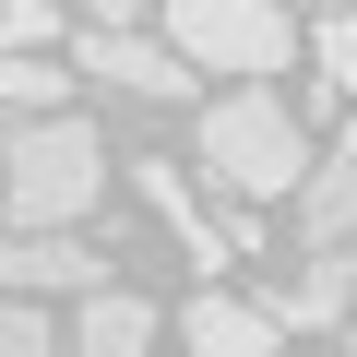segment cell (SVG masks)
<instances>
[{
    "instance_id": "obj_1",
    "label": "cell",
    "mask_w": 357,
    "mask_h": 357,
    "mask_svg": "<svg viewBox=\"0 0 357 357\" xmlns=\"http://www.w3.org/2000/svg\"><path fill=\"white\" fill-rule=\"evenodd\" d=\"M107 191V143L96 119L48 107V119H13V143H0V215L13 227H84Z\"/></svg>"
},
{
    "instance_id": "obj_2",
    "label": "cell",
    "mask_w": 357,
    "mask_h": 357,
    "mask_svg": "<svg viewBox=\"0 0 357 357\" xmlns=\"http://www.w3.org/2000/svg\"><path fill=\"white\" fill-rule=\"evenodd\" d=\"M203 178H215L227 203H298V178H310V131H298V107L262 96V84L215 96V107H203Z\"/></svg>"
},
{
    "instance_id": "obj_3",
    "label": "cell",
    "mask_w": 357,
    "mask_h": 357,
    "mask_svg": "<svg viewBox=\"0 0 357 357\" xmlns=\"http://www.w3.org/2000/svg\"><path fill=\"white\" fill-rule=\"evenodd\" d=\"M167 36H178L191 72H238V84H262V72L298 60V36H286L274 0H167Z\"/></svg>"
},
{
    "instance_id": "obj_4",
    "label": "cell",
    "mask_w": 357,
    "mask_h": 357,
    "mask_svg": "<svg viewBox=\"0 0 357 357\" xmlns=\"http://www.w3.org/2000/svg\"><path fill=\"white\" fill-rule=\"evenodd\" d=\"M107 262L72 238V227H13L0 238V298H96Z\"/></svg>"
},
{
    "instance_id": "obj_5",
    "label": "cell",
    "mask_w": 357,
    "mask_h": 357,
    "mask_svg": "<svg viewBox=\"0 0 357 357\" xmlns=\"http://www.w3.org/2000/svg\"><path fill=\"white\" fill-rule=\"evenodd\" d=\"M72 72H96V84H119V96H191V60H178V48H155L143 24H84Z\"/></svg>"
},
{
    "instance_id": "obj_6",
    "label": "cell",
    "mask_w": 357,
    "mask_h": 357,
    "mask_svg": "<svg viewBox=\"0 0 357 357\" xmlns=\"http://www.w3.org/2000/svg\"><path fill=\"white\" fill-rule=\"evenodd\" d=\"M178 345H191V357H274V345H286V321H274V310H250V298H227V286H203L191 310H178Z\"/></svg>"
},
{
    "instance_id": "obj_7",
    "label": "cell",
    "mask_w": 357,
    "mask_h": 357,
    "mask_svg": "<svg viewBox=\"0 0 357 357\" xmlns=\"http://www.w3.org/2000/svg\"><path fill=\"white\" fill-rule=\"evenodd\" d=\"M298 227H310V250H345V238H357V131H345L333 155H310V178H298Z\"/></svg>"
},
{
    "instance_id": "obj_8",
    "label": "cell",
    "mask_w": 357,
    "mask_h": 357,
    "mask_svg": "<svg viewBox=\"0 0 357 357\" xmlns=\"http://www.w3.org/2000/svg\"><path fill=\"white\" fill-rule=\"evenodd\" d=\"M143 345H155V310H143L131 286H96L84 321H72V357H143Z\"/></svg>"
},
{
    "instance_id": "obj_9",
    "label": "cell",
    "mask_w": 357,
    "mask_h": 357,
    "mask_svg": "<svg viewBox=\"0 0 357 357\" xmlns=\"http://www.w3.org/2000/svg\"><path fill=\"white\" fill-rule=\"evenodd\" d=\"M0 107H13V119H48V107H72V72L48 48H0Z\"/></svg>"
},
{
    "instance_id": "obj_10",
    "label": "cell",
    "mask_w": 357,
    "mask_h": 357,
    "mask_svg": "<svg viewBox=\"0 0 357 357\" xmlns=\"http://www.w3.org/2000/svg\"><path fill=\"white\" fill-rule=\"evenodd\" d=\"M345 310H357V262H345V250H310V274L286 286L274 321H345Z\"/></svg>"
},
{
    "instance_id": "obj_11",
    "label": "cell",
    "mask_w": 357,
    "mask_h": 357,
    "mask_svg": "<svg viewBox=\"0 0 357 357\" xmlns=\"http://www.w3.org/2000/svg\"><path fill=\"white\" fill-rule=\"evenodd\" d=\"M143 203H155V215H167L178 238H191V262H227V238L203 227V203H191V191H178V167H155V155H143Z\"/></svg>"
},
{
    "instance_id": "obj_12",
    "label": "cell",
    "mask_w": 357,
    "mask_h": 357,
    "mask_svg": "<svg viewBox=\"0 0 357 357\" xmlns=\"http://www.w3.org/2000/svg\"><path fill=\"white\" fill-rule=\"evenodd\" d=\"M0 357H72V345L48 333V310H36V298H0Z\"/></svg>"
},
{
    "instance_id": "obj_13",
    "label": "cell",
    "mask_w": 357,
    "mask_h": 357,
    "mask_svg": "<svg viewBox=\"0 0 357 357\" xmlns=\"http://www.w3.org/2000/svg\"><path fill=\"white\" fill-rule=\"evenodd\" d=\"M310 48H321V84H345V96H357V13H321V36H310Z\"/></svg>"
},
{
    "instance_id": "obj_14",
    "label": "cell",
    "mask_w": 357,
    "mask_h": 357,
    "mask_svg": "<svg viewBox=\"0 0 357 357\" xmlns=\"http://www.w3.org/2000/svg\"><path fill=\"white\" fill-rule=\"evenodd\" d=\"M60 36V0H0V48H48Z\"/></svg>"
},
{
    "instance_id": "obj_15",
    "label": "cell",
    "mask_w": 357,
    "mask_h": 357,
    "mask_svg": "<svg viewBox=\"0 0 357 357\" xmlns=\"http://www.w3.org/2000/svg\"><path fill=\"white\" fill-rule=\"evenodd\" d=\"M96 24H143V0H96Z\"/></svg>"
}]
</instances>
